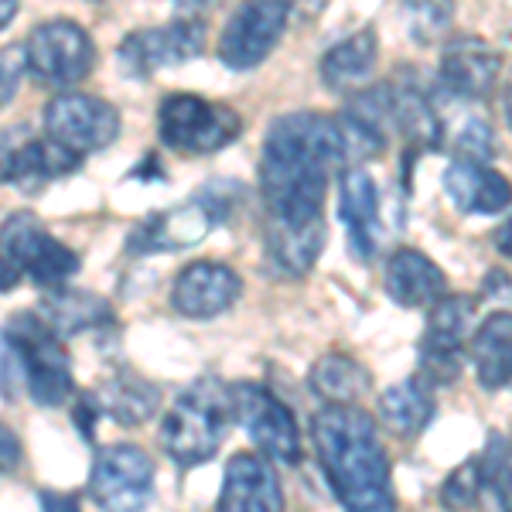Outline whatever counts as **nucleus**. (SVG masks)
Masks as SVG:
<instances>
[{
    "mask_svg": "<svg viewBox=\"0 0 512 512\" xmlns=\"http://www.w3.org/2000/svg\"><path fill=\"white\" fill-rule=\"evenodd\" d=\"M345 161L338 123L321 113H287L270 123L263 140L260 188L267 216L277 226L321 222L328 175Z\"/></svg>",
    "mask_w": 512,
    "mask_h": 512,
    "instance_id": "nucleus-1",
    "label": "nucleus"
},
{
    "mask_svg": "<svg viewBox=\"0 0 512 512\" xmlns=\"http://www.w3.org/2000/svg\"><path fill=\"white\" fill-rule=\"evenodd\" d=\"M311 437H315L332 492L345 509H396L390 458H386V448L379 441L373 414H366L359 403H328L311 420Z\"/></svg>",
    "mask_w": 512,
    "mask_h": 512,
    "instance_id": "nucleus-2",
    "label": "nucleus"
},
{
    "mask_svg": "<svg viewBox=\"0 0 512 512\" xmlns=\"http://www.w3.org/2000/svg\"><path fill=\"white\" fill-rule=\"evenodd\" d=\"M233 417V396L219 379L205 376L171 403L161 424V444L178 465H202L216 458Z\"/></svg>",
    "mask_w": 512,
    "mask_h": 512,
    "instance_id": "nucleus-3",
    "label": "nucleus"
},
{
    "mask_svg": "<svg viewBox=\"0 0 512 512\" xmlns=\"http://www.w3.org/2000/svg\"><path fill=\"white\" fill-rule=\"evenodd\" d=\"M4 338L7 355L21 373V383L31 393V400L41 403V407H59V403L69 400L72 362L62 349L59 335H55L52 321L21 311V315L11 318Z\"/></svg>",
    "mask_w": 512,
    "mask_h": 512,
    "instance_id": "nucleus-4",
    "label": "nucleus"
},
{
    "mask_svg": "<svg viewBox=\"0 0 512 512\" xmlns=\"http://www.w3.org/2000/svg\"><path fill=\"white\" fill-rule=\"evenodd\" d=\"M161 140L181 154H212L239 137V113L226 103H209L192 93H171L158 110Z\"/></svg>",
    "mask_w": 512,
    "mask_h": 512,
    "instance_id": "nucleus-5",
    "label": "nucleus"
},
{
    "mask_svg": "<svg viewBox=\"0 0 512 512\" xmlns=\"http://www.w3.org/2000/svg\"><path fill=\"white\" fill-rule=\"evenodd\" d=\"M229 396H233L236 420L270 461L294 465L301 458V431H297V420L284 400H277L260 383H239L229 390Z\"/></svg>",
    "mask_w": 512,
    "mask_h": 512,
    "instance_id": "nucleus-6",
    "label": "nucleus"
},
{
    "mask_svg": "<svg viewBox=\"0 0 512 512\" xmlns=\"http://www.w3.org/2000/svg\"><path fill=\"white\" fill-rule=\"evenodd\" d=\"M291 21V0H243L219 38V59L229 69H253L267 59Z\"/></svg>",
    "mask_w": 512,
    "mask_h": 512,
    "instance_id": "nucleus-7",
    "label": "nucleus"
},
{
    "mask_svg": "<svg viewBox=\"0 0 512 512\" xmlns=\"http://www.w3.org/2000/svg\"><path fill=\"white\" fill-rule=\"evenodd\" d=\"M28 69L48 86H72L93 72V38L72 21H45L24 41Z\"/></svg>",
    "mask_w": 512,
    "mask_h": 512,
    "instance_id": "nucleus-8",
    "label": "nucleus"
},
{
    "mask_svg": "<svg viewBox=\"0 0 512 512\" xmlns=\"http://www.w3.org/2000/svg\"><path fill=\"white\" fill-rule=\"evenodd\" d=\"M0 253L38 284H62L79 270V256L62 246L31 212H18L0 226Z\"/></svg>",
    "mask_w": 512,
    "mask_h": 512,
    "instance_id": "nucleus-9",
    "label": "nucleus"
},
{
    "mask_svg": "<svg viewBox=\"0 0 512 512\" xmlns=\"http://www.w3.org/2000/svg\"><path fill=\"white\" fill-rule=\"evenodd\" d=\"M45 130L72 154L103 151L120 134V113L96 96H55L45 106Z\"/></svg>",
    "mask_w": 512,
    "mask_h": 512,
    "instance_id": "nucleus-10",
    "label": "nucleus"
},
{
    "mask_svg": "<svg viewBox=\"0 0 512 512\" xmlns=\"http://www.w3.org/2000/svg\"><path fill=\"white\" fill-rule=\"evenodd\" d=\"M154 489V461L134 444H113L96 454L89 495L103 509H140Z\"/></svg>",
    "mask_w": 512,
    "mask_h": 512,
    "instance_id": "nucleus-11",
    "label": "nucleus"
},
{
    "mask_svg": "<svg viewBox=\"0 0 512 512\" xmlns=\"http://www.w3.org/2000/svg\"><path fill=\"white\" fill-rule=\"evenodd\" d=\"M205 45L202 21H175L168 28H147L130 35L120 45V69L134 79L154 76L164 65H181L188 59H198Z\"/></svg>",
    "mask_w": 512,
    "mask_h": 512,
    "instance_id": "nucleus-12",
    "label": "nucleus"
},
{
    "mask_svg": "<svg viewBox=\"0 0 512 512\" xmlns=\"http://www.w3.org/2000/svg\"><path fill=\"white\" fill-rule=\"evenodd\" d=\"M79 161L82 154L65 151L52 137H31L24 127H11L7 134H0V181H14L21 188L41 185V181L79 168Z\"/></svg>",
    "mask_w": 512,
    "mask_h": 512,
    "instance_id": "nucleus-13",
    "label": "nucleus"
},
{
    "mask_svg": "<svg viewBox=\"0 0 512 512\" xmlns=\"http://www.w3.org/2000/svg\"><path fill=\"white\" fill-rule=\"evenodd\" d=\"M239 291H243V280L233 267L216 260H198L178 274L171 301L185 318L209 321L233 308L239 301Z\"/></svg>",
    "mask_w": 512,
    "mask_h": 512,
    "instance_id": "nucleus-14",
    "label": "nucleus"
},
{
    "mask_svg": "<svg viewBox=\"0 0 512 512\" xmlns=\"http://www.w3.org/2000/svg\"><path fill=\"white\" fill-rule=\"evenodd\" d=\"M502 69V55L482 38H454L441 52V89L454 99L478 103L492 93Z\"/></svg>",
    "mask_w": 512,
    "mask_h": 512,
    "instance_id": "nucleus-15",
    "label": "nucleus"
},
{
    "mask_svg": "<svg viewBox=\"0 0 512 512\" xmlns=\"http://www.w3.org/2000/svg\"><path fill=\"white\" fill-rule=\"evenodd\" d=\"M219 509L226 512H280L284 509V492L260 454H233L226 465V482L219 492Z\"/></svg>",
    "mask_w": 512,
    "mask_h": 512,
    "instance_id": "nucleus-16",
    "label": "nucleus"
},
{
    "mask_svg": "<svg viewBox=\"0 0 512 512\" xmlns=\"http://www.w3.org/2000/svg\"><path fill=\"white\" fill-rule=\"evenodd\" d=\"M444 192L465 216H499L512 205V181L485 161L454 158L444 171Z\"/></svg>",
    "mask_w": 512,
    "mask_h": 512,
    "instance_id": "nucleus-17",
    "label": "nucleus"
},
{
    "mask_svg": "<svg viewBox=\"0 0 512 512\" xmlns=\"http://www.w3.org/2000/svg\"><path fill=\"white\" fill-rule=\"evenodd\" d=\"M216 222V212L205 202H188L178 205L171 212L144 219L140 226L130 233V250L134 253H175L185 246H195L198 239H205V233Z\"/></svg>",
    "mask_w": 512,
    "mask_h": 512,
    "instance_id": "nucleus-18",
    "label": "nucleus"
},
{
    "mask_svg": "<svg viewBox=\"0 0 512 512\" xmlns=\"http://www.w3.org/2000/svg\"><path fill=\"white\" fill-rule=\"evenodd\" d=\"M383 284H386V294H390L400 308H431L437 297L448 291L444 270L420 250H396L390 260H386Z\"/></svg>",
    "mask_w": 512,
    "mask_h": 512,
    "instance_id": "nucleus-19",
    "label": "nucleus"
},
{
    "mask_svg": "<svg viewBox=\"0 0 512 512\" xmlns=\"http://www.w3.org/2000/svg\"><path fill=\"white\" fill-rule=\"evenodd\" d=\"M338 205L352 236V253L373 260L379 246V192L366 168H345L338 181Z\"/></svg>",
    "mask_w": 512,
    "mask_h": 512,
    "instance_id": "nucleus-20",
    "label": "nucleus"
},
{
    "mask_svg": "<svg viewBox=\"0 0 512 512\" xmlns=\"http://www.w3.org/2000/svg\"><path fill=\"white\" fill-rule=\"evenodd\" d=\"M468 359L475 366V379L482 390H502L512 379V315L495 311L482 321V328L472 335Z\"/></svg>",
    "mask_w": 512,
    "mask_h": 512,
    "instance_id": "nucleus-21",
    "label": "nucleus"
},
{
    "mask_svg": "<svg viewBox=\"0 0 512 512\" xmlns=\"http://www.w3.org/2000/svg\"><path fill=\"white\" fill-rule=\"evenodd\" d=\"M437 414V403L431 393V383H424L420 376L403 379V383L390 386L379 396V420L400 437H417L431 427Z\"/></svg>",
    "mask_w": 512,
    "mask_h": 512,
    "instance_id": "nucleus-22",
    "label": "nucleus"
},
{
    "mask_svg": "<svg viewBox=\"0 0 512 512\" xmlns=\"http://www.w3.org/2000/svg\"><path fill=\"white\" fill-rule=\"evenodd\" d=\"M390 89V110L393 127H400L417 147H441L444 144V123L437 117L434 99L417 86L414 79H403Z\"/></svg>",
    "mask_w": 512,
    "mask_h": 512,
    "instance_id": "nucleus-23",
    "label": "nucleus"
},
{
    "mask_svg": "<svg viewBox=\"0 0 512 512\" xmlns=\"http://www.w3.org/2000/svg\"><path fill=\"white\" fill-rule=\"evenodd\" d=\"M379 48L373 31H355L345 41H338L335 48H328L321 59V82L335 93H349V89L362 86L376 69Z\"/></svg>",
    "mask_w": 512,
    "mask_h": 512,
    "instance_id": "nucleus-24",
    "label": "nucleus"
},
{
    "mask_svg": "<svg viewBox=\"0 0 512 512\" xmlns=\"http://www.w3.org/2000/svg\"><path fill=\"white\" fill-rule=\"evenodd\" d=\"M311 390L328 403H359L373 390V376L352 355L328 352L311 366Z\"/></svg>",
    "mask_w": 512,
    "mask_h": 512,
    "instance_id": "nucleus-25",
    "label": "nucleus"
},
{
    "mask_svg": "<svg viewBox=\"0 0 512 512\" xmlns=\"http://www.w3.org/2000/svg\"><path fill=\"white\" fill-rule=\"evenodd\" d=\"M325 219L321 222H308V226H277L270 222L267 229V243H270V256L284 274H308L315 267V260L325 250Z\"/></svg>",
    "mask_w": 512,
    "mask_h": 512,
    "instance_id": "nucleus-26",
    "label": "nucleus"
},
{
    "mask_svg": "<svg viewBox=\"0 0 512 512\" xmlns=\"http://www.w3.org/2000/svg\"><path fill=\"white\" fill-rule=\"evenodd\" d=\"M472 321H475V297L444 291L431 304V315H427V328H424V338H420V349L461 352L468 332H472Z\"/></svg>",
    "mask_w": 512,
    "mask_h": 512,
    "instance_id": "nucleus-27",
    "label": "nucleus"
},
{
    "mask_svg": "<svg viewBox=\"0 0 512 512\" xmlns=\"http://www.w3.org/2000/svg\"><path fill=\"white\" fill-rule=\"evenodd\" d=\"M478 475H482V506L512 509V444L506 434H489L478 458Z\"/></svg>",
    "mask_w": 512,
    "mask_h": 512,
    "instance_id": "nucleus-28",
    "label": "nucleus"
},
{
    "mask_svg": "<svg viewBox=\"0 0 512 512\" xmlns=\"http://www.w3.org/2000/svg\"><path fill=\"white\" fill-rule=\"evenodd\" d=\"M48 315H52L48 318L52 328H62V332H86V328L110 321V304L89 291H59L55 297H48Z\"/></svg>",
    "mask_w": 512,
    "mask_h": 512,
    "instance_id": "nucleus-29",
    "label": "nucleus"
},
{
    "mask_svg": "<svg viewBox=\"0 0 512 512\" xmlns=\"http://www.w3.org/2000/svg\"><path fill=\"white\" fill-rule=\"evenodd\" d=\"M99 410L120 424H144L158 410V386L144 379H117L106 390V400H99Z\"/></svg>",
    "mask_w": 512,
    "mask_h": 512,
    "instance_id": "nucleus-30",
    "label": "nucleus"
},
{
    "mask_svg": "<svg viewBox=\"0 0 512 512\" xmlns=\"http://www.w3.org/2000/svg\"><path fill=\"white\" fill-rule=\"evenodd\" d=\"M403 21H407V35L427 48L448 35L454 21V0H403Z\"/></svg>",
    "mask_w": 512,
    "mask_h": 512,
    "instance_id": "nucleus-31",
    "label": "nucleus"
},
{
    "mask_svg": "<svg viewBox=\"0 0 512 512\" xmlns=\"http://www.w3.org/2000/svg\"><path fill=\"white\" fill-rule=\"evenodd\" d=\"M441 502L448 509H475L482 506V475H478V458L465 461L448 475L441 489Z\"/></svg>",
    "mask_w": 512,
    "mask_h": 512,
    "instance_id": "nucleus-32",
    "label": "nucleus"
},
{
    "mask_svg": "<svg viewBox=\"0 0 512 512\" xmlns=\"http://www.w3.org/2000/svg\"><path fill=\"white\" fill-rule=\"evenodd\" d=\"M24 72H28V55H24V45H7L0 48V106L11 103L14 93H18Z\"/></svg>",
    "mask_w": 512,
    "mask_h": 512,
    "instance_id": "nucleus-33",
    "label": "nucleus"
},
{
    "mask_svg": "<svg viewBox=\"0 0 512 512\" xmlns=\"http://www.w3.org/2000/svg\"><path fill=\"white\" fill-rule=\"evenodd\" d=\"M21 461V441L18 434L11 431V427L0 424V475L11 472V468H18Z\"/></svg>",
    "mask_w": 512,
    "mask_h": 512,
    "instance_id": "nucleus-34",
    "label": "nucleus"
},
{
    "mask_svg": "<svg viewBox=\"0 0 512 512\" xmlns=\"http://www.w3.org/2000/svg\"><path fill=\"white\" fill-rule=\"evenodd\" d=\"M482 297H489V301H512V277L506 274V270H492V274H485Z\"/></svg>",
    "mask_w": 512,
    "mask_h": 512,
    "instance_id": "nucleus-35",
    "label": "nucleus"
},
{
    "mask_svg": "<svg viewBox=\"0 0 512 512\" xmlns=\"http://www.w3.org/2000/svg\"><path fill=\"white\" fill-rule=\"evenodd\" d=\"M492 246H495V253H502L506 260H512V219H506L492 233Z\"/></svg>",
    "mask_w": 512,
    "mask_h": 512,
    "instance_id": "nucleus-36",
    "label": "nucleus"
},
{
    "mask_svg": "<svg viewBox=\"0 0 512 512\" xmlns=\"http://www.w3.org/2000/svg\"><path fill=\"white\" fill-rule=\"evenodd\" d=\"M21 277H24L21 270L14 267V263L7 260L4 253H0V291H11V287H18V284H21Z\"/></svg>",
    "mask_w": 512,
    "mask_h": 512,
    "instance_id": "nucleus-37",
    "label": "nucleus"
},
{
    "mask_svg": "<svg viewBox=\"0 0 512 512\" xmlns=\"http://www.w3.org/2000/svg\"><path fill=\"white\" fill-rule=\"evenodd\" d=\"M502 117H506V127L512 130V72L506 76V86H502Z\"/></svg>",
    "mask_w": 512,
    "mask_h": 512,
    "instance_id": "nucleus-38",
    "label": "nucleus"
},
{
    "mask_svg": "<svg viewBox=\"0 0 512 512\" xmlns=\"http://www.w3.org/2000/svg\"><path fill=\"white\" fill-rule=\"evenodd\" d=\"M14 14H18V0H0V28H7Z\"/></svg>",
    "mask_w": 512,
    "mask_h": 512,
    "instance_id": "nucleus-39",
    "label": "nucleus"
},
{
    "mask_svg": "<svg viewBox=\"0 0 512 512\" xmlns=\"http://www.w3.org/2000/svg\"><path fill=\"white\" fill-rule=\"evenodd\" d=\"M209 4H212V0H175L178 11H188V14L202 11V7H209Z\"/></svg>",
    "mask_w": 512,
    "mask_h": 512,
    "instance_id": "nucleus-40",
    "label": "nucleus"
},
{
    "mask_svg": "<svg viewBox=\"0 0 512 512\" xmlns=\"http://www.w3.org/2000/svg\"><path fill=\"white\" fill-rule=\"evenodd\" d=\"M509 386H512V379H509Z\"/></svg>",
    "mask_w": 512,
    "mask_h": 512,
    "instance_id": "nucleus-41",
    "label": "nucleus"
}]
</instances>
